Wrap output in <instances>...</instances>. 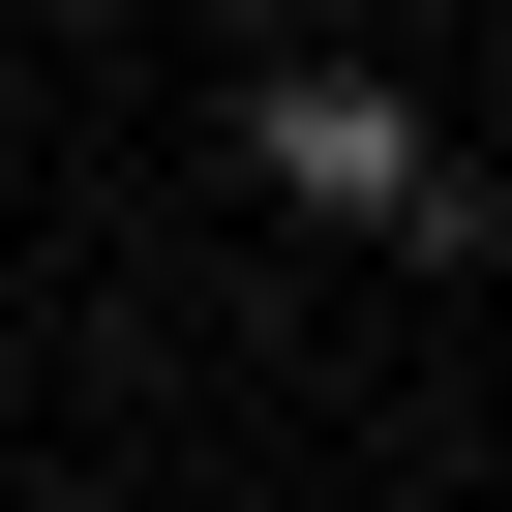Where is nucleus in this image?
Returning a JSON list of instances; mask_svg holds the SVG:
<instances>
[{
    "label": "nucleus",
    "instance_id": "nucleus-1",
    "mask_svg": "<svg viewBox=\"0 0 512 512\" xmlns=\"http://www.w3.org/2000/svg\"><path fill=\"white\" fill-rule=\"evenodd\" d=\"M241 181H272V211H332V241H422V91H362V61H272V91H241Z\"/></svg>",
    "mask_w": 512,
    "mask_h": 512
}]
</instances>
